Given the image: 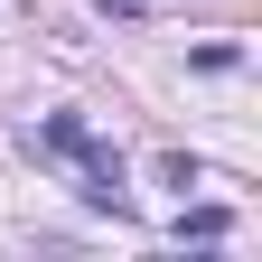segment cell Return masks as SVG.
<instances>
[{
    "label": "cell",
    "instance_id": "obj_1",
    "mask_svg": "<svg viewBox=\"0 0 262 262\" xmlns=\"http://www.w3.org/2000/svg\"><path fill=\"white\" fill-rule=\"evenodd\" d=\"M75 159H84V206H113V215H122V150H103V141H84Z\"/></svg>",
    "mask_w": 262,
    "mask_h": 262
},
{
    "label": "cell",
    "instance_id": "obj_2",
    "mask_svg": "<svg viewBox=\"0 0 262 262\" xmlns=\"http://www.w3.org/2000/svg\"><path fill=\"white\" fill-rule=\"evenodd\" d=\"M38 141H47V150H66V159H75V150L94 141V131H84V113H47V122H38Z\"/></svg>",
    "mask_w": 262,
    "mask_h": 262
},
{
    "label": "cell",
    "instance_id": "obj_3",
    "mask_svg": "<svg viewBox=\"0 0 262 262\" xmlns=\"http://www.w3.org/2000/svg\"><path fill=\"white\" fill-rule=\"evenodd\" d=\"M225 225H234V215H225V206H187V215H178V244H215Z\"/></svg>",
    "mask_w": 262,
    "mask_h": 262
},
{
    "label": "cell",
    "instance_id": "obj_4",
    "mask_svg": "<svg viewBox=\"0 0 262 262\" xmlns=\"http://www.w3.org/2000/svg\"><path fill=\"white\" fill-rule=\"evenodd\" d=\"M94 10H103V19H141L150 0H94Z\"/></svg>",
    "mask_w": 262,
    "mask_h": 262
}]
</instances>
